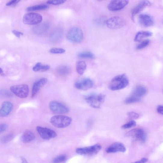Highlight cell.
<instances>
[{
    "label": "cell",
    "instance_id": "74e56055",
    "mask_svg": "<svg viewBox=\"0 0 163 163\" xmlns=\"http://www.w3.org/2000/svg\"><path fill=\"white\" fill-rule=\"evenodd\" d=\"M20 1H19V0H17V1H11L8 2L6 4V5L8 6H13V5H15L16 4H17Z\"/></svg>",
    "mask_w": 163,
    "mask_h": 163
},
{
    "label": "cell",
    "instance_id": "7402d4cb",
    "mask_svg": "<svg viewBox=\"0 0 163 163\" xmlns=\"http://www.w3.org/2000/svg\"><path fill=\"white\" fill-rule=\"evenodd\" d=\"M153 34L148 31H141L137 32L134 38V41L139 42L145 38L151 36Z\"/></svg>",
    "mask_w": 163,
    "mask_h": 163
},
{
    "label": "cell",
    "instance_id": "6da1fadb",
    "mask_svg": "<svg viewBox=\"0 0 163 163\" xmlns=\"http://www.w3.org/2000/svg\"><path fill=\"white\" fill-rule=\"evenodd\" d=\"M129 83L128 79L125 74L118 75L112 80L109 88L114 91L121 90L126 88Z\"/></svg>",
    "mask_w": 163,
    "mask_h": 163
},
{
    "label": "cell",
    "instance_id": "b9f144b4",
    "mask_svg": "<svg viewBox=\"0 0 163 163\" xmlns=\"http://www.w3.org/2000/svg\"><path fill=\"white\" fill-rule=\"evenodd\" d=\"M148 161V159L146 158H143L140 160L132 162L131 163H146Z\"/></svg>",
    "mask_w": 163,
    "mask_h": 163
},
{
    "label": "cell",
    "instance_id": "f35d334b",
    "mask_svg": "<svg viewBox=\"0 0 163 163\" xmlns=\"http://www.w3.org/2000/svg\"><path fill=\"white\" fill-rule=\"evenodd\" d=\"M8 128V126L6 124L3 123L0 125V132L1 133L4 132Z\"/></svg>",
    "mask_w": 163,
    "mask_h": 163
},
{
    "label": "cell",
    "instance_id": "8d00e7d4",
    "mask_svg": "<svg viewBox=\"0 0 163 163\" xmlns=\"http://www.w3.org/2000/svg\"><path fill=\"white\" fill-rule=\"evenodd\" d=\"M66 1H61V0H58V1H49L47 2V3L53 5H59L64 3Z\"/></svg>",
    "mask_w": 163,
    "mask_h": 163
},
{
    "label": "cell",
    "instance_id": "8992f818",
    "mask_svg": "<svg viewBox=\"0 0 163 163\" xmlns=\"http://www.w3.org/2000/svg\"><path fill=\"white\" fill-rule=\"evenodd\" d=\"M101 149V145L97 144L88 147L77 148L76 152L81 155H94L98 153Z\"/></svg>",
    "mask_w": 163,
    "mask_h": 163
},
{
    "label": "cell",
    "instance_id": "e0dca14e",
    "mask_svg": "<svg viewBox=\"0 0 163 163\" xmlns=\"http://www.w3.org/2000/svg\"><path fill=\"white\" fill-rule=\"evenodd\" d=\"M13 108L12 103L9 101H5L2 103L0 110V116L5 117L8 116Z\"/></svg>",
    "mask_w": 163,
    "mask_h": 163
},
{
    "label": "cell",
    "instance_id": "f1b7e54d",
    "mask_svg": "<svg viewBox=\"0 0 163 163\" xmlns=\"http://www.w3.org/2000/svg\"><path fill=\"white\" fill-rule=\"evenodd\" d=\"M78 57L80 58L92 59L94 56L92 53L90 52H84L78 54Z\"/></svg>",
    "mask_w": 163,
    "mask_h": 163
},
{
    "label": "cell",
    "instance_id": "ba28073f",
    "mask_svg": "<svg viewBox=\"0 0 163 163\" xmlns=\"http://www.w3.org/2000/svg\"><path fill=\"white\" fill-rule=\"evenodd\" d=\"M106 24L109 28L117 29L122 28L125 24V22L121 17L114 16L108 19Z\"/></svg>",
    "mask_w": 163,
    "mask_h": 163
},
{
    "label": "cell",
    "instance_id": "3957f363",
    "mask_svg": "<svg viewBox=\"0 0 163 163\" xmlns=\"http://www.w3.org/2000/svg\"><path fill=\"white\" fill-rule=\"evenodd\" d=\"M67 39L71 42L79 43L82 41L83 33L82 30L77 27H73L70 29L67 35Z\"/></svg>",
    "mask_w": 163,
    "mask_h": 163
},
{
    "label": "cell",
    "instance_id": "ffe728a7",
    "mask_svg": "<svg viewBox=\"0 0 163 163\" xmlns=\"http://www.w3.org/2000/svg\"><path fill=\"white\" fill-rule=\"evenodd\" d=\"M35 138V134L29 130L25 131L21 137L22 142L24 143H29Z\"/></svg>",
    "mask_w": 163,
    "mask_h": 163
},
{
    "label": "cell",
    "instance_id": "f546056e",
    "mask_svg": "<svg viewBox=\"0 0 163 163\" xmlns=\"http://www.w3.org/2000/svg\"><path fill=\"white\" fill-rule=\"evenodd\" d=\"M14 137V135L13 134H9L5 136L2 138L1 141L3 143H7L12 140Z\"/></svg>",
    "mask_w": 163,
    "mask_h": 163
},
{
    "label": "cell",
    "instance_id": "7a4b0ae2",
    "mask_svg": "<svg viewBox=\"0 0 163 163\" xmlns=\"http://www.w3.org/2000/svg\"><path fill=\"white\" fill-rule=\"evenodd\" d=\"M53 126L58 128H66L71 124L72 119L68 116L57 115L52 117L50 120Z\"/></svg>",
    "mask_w": 163,
    "mask_h": 163
},
{
    "label": "cell",
    "instance_id": "7bdbcfd3",
    "mask_svg": "<svg viewBox=\"0 0 163 163\" xmlns=\"http://www.w3.org/2000/svg\"><path fill=\"white\" fill-rule=\"evenodd\" d=\"M0 74H1V75L2 76H4L5 75V74L3 70L1 68V69H0Z\"/></svg>",
    "mask_w": 163,
    "mask_h": 163
},
{
    "label": "cell",
    "instance_id": "52a82bcc",
    "mask_svg": "<svg viewBox=\"0 0 163 163\" xmlns=\"http://www.w3.org/2000/svg\"><path fill=\"white\" fill-rule=\"evenodd\" d=\"M42 20V16L40 14L31 13L25 14L24 16L23 20L25 24L35 25L40 23Z\"/></svg>",
    "mask_w": 163,
    "mask_h": 163
},
{
    "label": "cell",
    "instance_id": "8fae6325",
    "mask_svg": "<svg viewBox=\"0 0 163 163\" xmlns=\"http://www.w3.org/2000/svg\"><path fill=\"white\" fill-rule=\"evenodd\" d=\"M36 129L41 137L43 139L48 140L57 137V133L51 129L40 126L37 127Z\"/></svg>",
    "mask_w": 163,
    "mask_h": 163
},
{
    "label": "cell",
    "instance_id": "9a60e30c",
    "mask_svg": "<svg viewBox=\"0 0 163 163\" xmlns=\"http://www.w3.org/2000/svg\"><path fill=\"white\" fill-rule=\"evenodd\" d=\"M139 21L141 25L145 27H150L153 25L154 21L151 16L146 14H142L139 16Z\"/></svg>",
    "mask_w": 163,
    "mask_h": 163
},
{
    "label": "cell",
    "instance_id": "4316f807",
    "mask_svg": "<svg viewBox=\"0 0 163 163\" xmlns=\"http://www.w3.org/2000/svg\"><path fill=\"white\" fill-rule=\"evenodd\" d=\"M48 5L45 4H41L34 5L27 8L26 10L28 11L44 10L48 8Z\"/></svg>",
    "mask_w": 163,
    "mask_h": 163
},
{
    "label": "cell",
    "instance_id": "83f0119b",
    "mask_svg": "<svg viewBox=\"0 0 163 163\" xmlns=\"http://www.w3.org/2000/svg\"><path fill=\"white\" fill-rule=\"evenodd\" d=\"M140 100V97L132 95L127 97L125 100V102L126 104H129L137 103Z\"/></svg>",
    "mask_w": 163,
    "mask_h": 163
},
{
    "label": "cell",
    "instance_id": "cb8c5ba5",
    "mask_svg": "<svg viewBox=\"0 0 163 163\" xmlns=\"http://www.w3.org/2000/svg\"><path fill=\"white\" fill-rule=\"evenodd\" d=\"M50 66L48 65H43L40 63H38L32 68V70L35 72L41 71L45 72L50 69Z\"/></svg>",
    "mask_w": 163,
    "mask_h": 163
},
{
    "label": "cell",
    "instance_id": "30bf717a",
    "mask_svg": "<svg viewBox=\"0 0 163 163\" xmlns=\"http://www.w3.org/2000/svg\"><path fill=\"white\" fill-rule=\"evenodd\" d=\"M49 106L51 111L55 114H65L69 111L67 107L57 101H51L50 103Z\"/></svg>",
    "mask_w": 163,
    "mask_h": 163
},
{
    "label": "cell",
    "instance_id": "4fadbf2b",
    "mask_svg": "<svg viewBox=\"0 0 163 163\" xmlns=\"http://www.w3.org/2000/svg\"><path fill=\"white\" fill-rule=\"evenodd\" d=\"M75 86L77 89L83 91H87L92 88L94 83L89 79H85L80 81L77 82L75 84Z\"/></svg>",
    "mask_w": 163,
    "mask_h": 163
},
{
    "label": "cell",
    "instance_id": "e575fe53",
    "mask_svg": "<svg viewBox=\"0 0 163 163\" xmlns=\"http://www.w3.org/2000/svg\"><path fill=\"white\" fill-rule=\"evenodd\" d=\"M127 115L129 118L132 119H137L139 117V114L133 112L128 113Z\"/></svg>",
    "mask_w": 163,
    "mask_h": 163
},
{
    "label": "cell",
    "instance_id": "ee69618b",
    "mask_svg": "<svg viewBox=\"0 0 163 163\" xmlns=\"http://www.w3.org/2000/svg\"><path fill=\"white\" fill-rule=\"evenodd\" d=\"M22 163H28V162L26 160L23 158H22Z\"/></svg>",
    "mask_w": 163,
    "mask_h": 163
},
{
    "label": "cell",
    "instance_id": "d590c367",
    "mask_svg": "<svg viewBox=\"0 0 163 163\" xmlns=\"http://www.w3.org/2000/svg\"><path fill=\"white\" fill-rule=\"evenodd\" d=\"M1 95L5 97H11L13 95L8 90L3 89L1 91Z\"/></svg>",
    "mask_w": 163,
    "mask_h": 163
},
{
    "label": "cell",
    "instance_id": "44dd1931",
    "mask_svg": "<svg viewBox=\"0 0 163 163\" xmlns=\"http://www.w3.org/2000/svg\"><path fill=\"white\" fill-rule=\"evenodd\" d=\"M147 90L144 87L138 86L136 87L133 92V95L139 97L145 96L147 93Z\"/></svg>",
    "mask_w": 163,
    "mask_h": 163
},
{
    "label": "cell",
    "instance_id": "9c48e42d",
    "mask_svg": "<svg viewBox=\"0 0 163 163\" xmlns=\"http://www.w3.org/2000/svg\"><path fill=\"white\" fill-rule=\"evenodd\" d=\"M126 136L142 143H144L146 138V133L140 128H135L131 130L127 133Z\"/></svg>",
    "mask_w": 163,
    "mask_h": 163
},
{
    "label": "cell",
    "instance_id": "836d02e7",
    "mask_svg": "<svg viewBox=\"0 0 163 163\" xmlns=\"http://www.w3.org/2000/svg\"><path fill=\"white\" fill-rule=\"evenodd\" d=\"M66 156L65 155L59 156L54 159L53 161L54 163H60L62 162L66 159Z\"/></svg>",
    "mask_w": 163,
    "mask_h": 163
},
{
    "label": "cell",
    "instance_id": "2e32d148",
    "mask_svg": "<svg viewBox=\"0 0 163 163\" xmlns=\"http://www.w3.org/2000/svg\"><path fill=\"white\" fill-rule=\"evenodd\" d=\"M46 78H42L37 81L32 85L31 97L33 98L40 90L41 88L47 83Z\"/></svg>",
    "mask_w": 163,
    "mask_h": 163
},
{
    "label": "cell",
    "instance_id": "60d3db41",
    "mask_svg": "<svg viewBox=\"0 0 163 163\" xmlns=\"http://www.w3.org/2000/svg\"><path fill=\"white\" fill-rule=\"evenodd\" d=\"M157 110L159 113L163 115V106H157Z\"/></svg>",
    "mask_w": 163,
    "mask_h": 163
},
{
    "label": "cell",
    "instance_id": "1f68e13d",
    "mask_svg": "<svg viewBox=\"0 0 163 163\" xmlns=\"http://www.w3.org/2000/svg\"><path fill=\"white\" fill-rule=\"evenodd\" d=\"M137 123L135 121L132 120L123 125L121 128L123 129H127L131 128L136 125Z\"/></svg>",
    "mask_w": 163,
    "mask_h": 163
},
{
    "label": "cell",
    "instance_id": "277c9868",
    "mask_svg": "<svg viewBox=\"0 0 163 163\" xmlns=\"http://www.w3.org/2000/svg\"><path fill=\"white\" fill-rule=\"evenodd\" d=\"M10 90L12 93L20 98H26L29 94V87L26 84L12 86L10 87Z\"/></svg>",
    "mask_w": 163,
    "mask_h": 163
},
{
    "label": "cell",
    "instance_id": "d4e9b609",
    "mask_svg": "<svg viewBox=\"0 0 163 163\" xmlns=\"http://www.w3.org/2000/svg\"><path fill=\"white\" fill-rule=\"evenodd\" d=\"M63 35V30L58 29L54 31L51 35V39L53 41H57L61 39Z\"/></svg>",
    "mask_w": 163,
    "mask_h": 163
},
{
    "label": "cell",
    "instance_id": "5bb4252c",
    "mask_svg": "<svg viewBox=\"0 0 163 163\" xmlns=\"http://www.w3.org/2000/svg\"><path fill=\"white\" fill-rule=\"evenodd\" d=\"M126 150L125 145L121 143L116 142L113 143L108 147L106 150L107 153H115L118 152H125Z\"/></svg>",
    "mask_w": 163,
    "mask_h": 163
},
{
    "label": "cell",
    "instance_id": "4dcf8cb0",
    "mask_svg": "<svg viewBox=\"0 0 163 163\" xmlns=\"http://www.w3.org/2000/svg\"><path fill=\"white\" fill-rule=\"evenodd\" d=\"M49 52L53 54H61L66 52V50L62 48H54L51 49Z\"/></svg>",
    "mask_w": 163,
    "mask_h": 163
},
{
    "label": "cell",
    "instance_id": "d6a6232c",
    "mask_svg": "<svg viewBox=\"0 0 163 163\" xmlns=\"http://www.w3.org/2000/svg\"><path fill=\"white\" fill-rule=\"evenodd\" d=\"M150 41L149 40H146L141 42L137 46L138 50H142L147 47L149 44Z\"/></svg>",
    "mask_w": 163,
    "mask_h": 163
},
{
    "label": "cell",
    "instance_id": "ab89813d",
    "mask_svg": "<svg viewBox=\"0 0 163 163\" xmlns=\"http://www.w3.org/2000/svg\"><path fill=\"white\" fill-rule=\"evenodd\" d=\"M12 32L13 34L15 35L18 38H20L21 36H22L23 35V32L17 31L13 30Z\"/></svg>",
    "mask_w": 163,
    "mask_h": 163
},
{
    "label": "cell",
    "instance_id": "7c38bea8",
    "mask_svg": "<svg viewBox=\"0 0 163 163\" xmlns=\"http://www.w3.org/2000/svg\"><path fill=\"white\" fill-rule=\"evenodd\" d=\"M129 3L127 0H115L112 1L108 4V8L112 11L120 10L126 7Z\"/></svg>",
    "mask_w": 163,
    "mask_h": 163
},
{
    "label": "cell",
    "instance_id": "ac0fdd59",
    "mask_svg": "<svg viewBox=\"0 0 163 163\" xmlns=\"http://www.w3.org/2000/svg\"><path fill=\"white\" fill-rule=\"evenodd\" d=\"M50 25L47 23H44L37 25L32 29L33 33L37 35L44 34L49 29Z\"/></svg>",
    "mask_w": 163,
    "mask_h": 163
},
{
    "label": "cell",
    "instance_id": "603a6c76",
    "mask_svg": "<svg viewBox=\"0 0 163 163\" xmlns=\"http://www.w3.org/2000/svg\"><path fill=\"white\" fill-rule=\"evenodd\" d=\"M86 68V63L83 61H78L76 65L77 73L80 75H82L84 73Z\"/></svg>",
    "mask_w": 163,
    "mask_h": 163
},
{
    "label": "cell",
    "instance_id": "d6986e66",
    "mask_svg": "<svg viewBox=\"0 0 163 163\" xmlns=\"http://www.w3.org/2000/svg\"><path fill=\"white\" fill-rule=\"evenodd\" d=\"M151 3L149 1H141L133 10L132 17L133 19L135 16L139 14L146 7L150 6Z\"/></svg>",
    "mask_w": 163,
    "mask_h": 163
},
{
    "label": "cell",
    "instance_id": "5b68a950",
    "mask_svg": "<svg viewBox=\"0 0 163 163\" xmlns=\"http://www.w3.org/2000/svg\"><path fill=\"white\" fill-rule=\"evenodd\" d=\"M105 96L102 94L92 95L86 97L85 100L92 107L100 108L105 101Z\"/></svg>",
    "mask_w": 163,
    "mask_h": 163
},
{
    "label": "cell",
    "instance_id": "484cf974",
    "mask_svg": "<svg viewBox=\"0 0 163 163\" xmlns=\"http://www.w3.org/2000/svg\"><path fill=\"white\" fill-rule=\"evenodd\" d=\"M70 72V68L68 66H62L59 67L57 69V73L60 75H63L68 74Z\"/></svg>",
    "mask_w": 163,
    "mask_h": 163
}]
</instances>
